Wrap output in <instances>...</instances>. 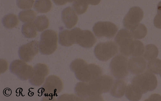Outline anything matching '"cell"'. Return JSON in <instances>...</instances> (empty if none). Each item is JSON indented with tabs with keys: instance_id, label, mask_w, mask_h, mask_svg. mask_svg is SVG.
<instances>
[{
	"instance_id": "4fadbf2b",
	"label": "cell",
	"mask_w": 161,
	"mask_h": 101,
	"mask_svg": "<svg viewBox=\"0 0 161 101\" xmlns=\"http://www.w3.org/2000/svg\"><path fill=\"white\" fill-rule=\"evenodd\" d=\"M39 50L38 42L33 40L19 47L18 51L19 56L21 60L29 62L33 59L38 53Z\"/></svg>"
},
{
	"instance_id": "d6986e66",
	"label": "cell",
	"mask_w": 161,
	"mask_h": 101,
	"mask_svg": "<svg viewBox=\"0 0 161 101\" xmlns=\"http://www.w3.org/2000/svg\"><path fill=\"white\" fill-rule=\"evenodd\" d=\"M126 88V84L124 80L117 79L114 83L110 93L112 96L115 97L121 98L124 95Z\"/></svg>"
},
{
	"instance_id": "e575fe53",
	"label": "cell",
	"mask_w": 161,
	"mask_h": 101,
	"mask_svg": "<svg viewBox=\"0 0 161 101\" xmlns=\"http://www.w3.org/2000/svg\"><path fill=\"white\" fill-rule=\"evenodd\" d=\"M82 2L88 4L95 5L98 4L101 0H80Z\"/></svg>"
},
{
	"instance_id": "83f0119b",
	"label": "cell",
	"mask_w": 161,
	"mask_h": 101,
	"mask_svg": "<svg viewBox=\"0 0 161 101\" xmlns=\"http://www.w3.org/2000/svg\"><path fill=\"white\" fill-rule=\"evenodd\" d=\"M36 16V13L31 10L22 11L19 14V19L24 23L32 22Z\"/></svg>"
},
{
	"instance_id": "8d00e7d4",
	"label": "cell",
	"mask_w": 161,
	"mask_h": 101,
	"mask_svg": "<svg viewBox=\"0 0 161 101\" xmlns=\"http://www.w3.org/2000/svg\"><path fill=\"white\" fill-rule=\"evenodd\" d=\"M160 76H161V74H160Z\"/></svg>"
},
{
	"instance_id": "ac0fdd59",
	"label": "cell",
	"mask_w": 161,
	"mask_h": 101,
	"mask_svg": "<svg viewBox=\"0 0 161 101\" xmlns=\"http://www.w3.org/2000/svg\"><path fill=\"white\" fill-rule=\"evenodd\" d=\"M75 28L71 30L64 29L59 33V42L62 46L69 47L75 43Z\"/></svg>"
},
{
	"instance_id": "484cf974",
	"label": "cell",
	"mask_w": 161,
	"mask_h": 101,
	"mask_svg": "<svg viewBox=\"0 0 161 101\" xmlns=\"http://www.w3.org/2000/svg\"><path fill=\"white\" fill-rule=\"evenodd\" d=\"M134 38L141 39L146 35L147 30L146 26L142 23H139L133 29L130 31Z\"/></svg>"
},
{
	"instance_id": "e0dca14e",
	"label": "cell",
	"mask_w": 161,
	"mask_h": 101,
	"mask_svg": "<svg viewBox=\"0 0 161 101\" xmlns=\"http://www.w3.org/2000/svg\"><path fill=\"white\" fill-rule=\"evenodd\" d=\"M62 19L65 27L70 29L76 24L78 18L74 10L71 7L64 8L62 12Z\"/></svg>"
},
{
	"instance_id": "4316f807",
	"label": "cell",
	"mask_w": 161,
	"mask_h": 101,
	"mask_svg": "<svg viewBox=\"0 0 161 101\" xmlns=\"http://www.w3.org/2000/svg\"><path fill=\"white\" fill-rule=\"evenodd\" d=\"M144 50L145 47L142 42L138 40H134L131 56L133 57L141 56L144 54Z\"/></svg>"
},
{
	"instance_id": "44dd1931",
	"label": "cell",
	"mask_w": 161,
	"mask_h": 101,
	"mask_svg": "<svg viewBox=\"0 0 161 101\" xmlns=\"http://www.w3.org/2000/svg\"><path fill=\"white\" fill-rule=\"evenodd\" d=\"M52 6L50 0H37L34 3V8L37 12L45 13L50 10Z\"/></svg>"
},
{
	"instance_id": "836d02e7",
	"label": "cell",
	"mask_w": 161,
	"mask_h": 101,
	"mask_svg": "<svg viewBox=\"0 0 161 101\" xmlns=\"http://www.w3.org/2000/svg\"><path fill=\"white\" fill-rule=\"evenodd\" d=\"M147 101H161V96L158 94L152 95Z\"/></svg>"
},
{
	"instance_id": "d6a6232c",
	"label": "cell",
	"mask_w": 161,
	"mask_h": 101,
	"mask_svg": "<svg viewBox=\"0 0 161 101\" xmlns=\"http://www.w3.org/2000/svg\"><path fill=\"white\" fill-rule=\"evenodd\" d=\"M57 5H62L68 2L71 3L74 2L75 0H53Z\"/></svg>"
},
{
	"instance_id": "7a4b0ae2",
	"label": "cell",
	"mask_w": 161,
	"mask_h": 101,
	"mask_svg": "<svg viewBox=\"0 0 161 101\" xmlns=\"http://www.w3.org/2000/svg\"><path fill=\"white\" fill-rule=\"evenodd\" d=\"M131 84L143 94L154 90L157 85V80L155 75L147 70L134 77Z\"/></svg>"
},
{
	"instance_id": "f546056e",
	"label": "cell",
	"mask_w": 161,
	"mask_h": 101,
	"mask_svg": "<svg viewBox=\"0 0 161 101\" xmlns=\"http://www.w3.org/2000/svg\"><path fill=\"white\" fill-rule=\"evenodd\" d=\"M88 4L80 0H75L73 4V7L77 14H82L86 11Z\"/></svg>"
},
{
	"instance_id": "7402d4cb",
	"label": "cell",
	"mask_w": 161,
	"mask_h": 101,
	"mask_svg": "<svg viewBox=\"0 0 161 101\" xmlns=\"http://www.w3.org/2000/svg\"><path fill=\"white\" fill-rule=\"evenodd\" d=\"M142 94L132 84L128 85L125 91V96L131 101H139L142 97Z\"/></svg>"
},
{
	"instance_id": "5bb4252c",
	"label": "cell",
	"mask_w": 161,
	"mask_h": 101,
	"mask_svg": "<svg viewBox=\"0 0 161 101\" xmlns=\"http://www.w3.org/2000/svg\"><path fill=\"white\" fill-rule=\"evenodd\" d=\"M49 72L48 67L46 64L42 63H37L33 67V75L29 79V83L34 86L41 85Z\"/></svg>"
},
{
	"instance_id": "ffe728a7",
	"label": "cell",
	"mask_w": 161,
	"mask_h": 101,
	"mask_svg": "<svg viewBox=\"0 0 161 101\" xmlns=\"http://www.w3.org/2000/svg\"><path fill=\"white\" fill-rule=\"evenodd\" d=\"M37 30L34 23L32 22L24 24L21 29V32L23 35L29 38L36 37L37 35Z\"/></svg>"
},
{
	"instance_id": "ba28073f",
	"label": "cell",
	"mask_w": 161,
	"mask_h": 101,
	"mask_svg": "<svg viewBox=\"0 0 161 101\" xmlns=\"http://www.w3.org/2000/svg\"><path fill=\"white\" fill-rule=\"evenodd\" d=\"M10 72L22 80L29 79L32 76L33 68L21 60L12 61L9 66Z\"/></svg>"
},
{
	"instance_id": "30bf717a",
	"label": "cell",
	"mask_w": 161,
	"mask_h": 101,
	"mask_svg": "<svg viewBox=\"0 0 161 101\" xmlns=\"http://www.w3.org/2000/svg\"><path fill=\"white\" fill-rule=\"evenodd\" d=\"M118 30L117 26L109 22H98L95 23L93 27L94 34L99 38H112L115 36Z\"/></svg>"
},
{
	"instance_id": "cb8c5ba5",
	"label": "cell",
	"mask_w": 161,
	"mask_h": 101,
	"mask_svg": "<svg viewBox=\"0 0 161 101\" xmlns=\"http://www.w3.org/2000/svg\"><path fill=\"white\" fill-rule=\"evenodd\" d=\"M2 23L5 28L10 29L16 27L19 24V21L16 15L9 14L3 18Z\"/></svg>"
},
{
	"instance_id": "d4e9b609",
	"label": "cell",
	"mask_w": 161,
	"mask_h": 101,
	"mask_svg": "<svg viewBox=\"0 0 161 101\" xmlns=\"http://www.w3.org/2000/svg\"><path fill=\"white\" fill-rule=\"evenodd\" d=\"M34 23L37 31L40 32L47 28L49 25V20L45 15L38 16Z\"/></svg>"
},
{
	"instance_id": "9c48e42d",
	"label": "cell",
	"mask_w": 161,
	"mask_h": 101,
	"mask_svg": "<svg viewBox=\"0 0 161 101\" xmlns=\"http://www.w3.org/2000/svg\"><path fill=\"white\" fill-rule=\"evenodd\" d=\"M75 92L76 95L82 100L98 101L103 100L101 94L95 92L89 82L78 83L75 86Z\"/></svg>"
},
{
	"instance_id": "8992f818",
	"label": "cell",
	"mask_w": 161,
	"mask_h": 101,
	"mask_svg": "<svg viewBox=\"0 0 161 101\" xmlns=\"http://www.w3.org/2000/svg\"><path fill=\"white\" fill-rule=\"evenodd\" d=\"M133 38L130 32L125 29L120 30L115 38L120 53L123 55L131 56Z\"/></svg>"
},
{
	"instance_id": "6da1fadb",
	"label": "cell",
	"mask_w": 161,
	"mask_h": 101,
	"mask_svg": "<svg viewBox=\"0 0 161 101\" xmlns=\"http://www.w3.org/2000/svg\"><path fill=\"white\" fill-rule=\"evenodd\" d=\"M70 68L76 78L82 82H89L102 75V70L98 65L88 64L80 58H77L70 63Z\"/></svg>"
},
{
	"instance_id": "9a60e30c",
	"label": "cell",
	"mask_w": 161,
	"mask_h": 101,
	"mask_svg": "<svg viewBox=\"0 0 161 101\" xmlns=\"http://www.w3.org/2000/svg\"><path fill=\"white\" fill-rule=\"evenodd\" d=\"M75 43L85 48H91L97 41L94 34L90 30H81L75 28Z\"/></svg>"
},
{
	"instance_id": "52a82bcc",
	"label": "cell",
	"mask_w": 161,
	"mask_h": 101,
	"mask_svg": "<svg viewBox=\"0 0 161 101\" xmlns=\"http://www.w3.org/2000/svg\"><path fill=\"white\" fill-rule=\"evenodd\" d=\"M110 68L112 74L115 78H121L125 77L128 74L127 58L123 55L116 56L111 61Z\"/></svg>"
},
{
	"instance_id": "5b68a950",
	"label": "cell",
	"mask_w": 161,
	"mask_h": 101,
	"mask_svg": "<svg viewBox=\"0 0 161 101\" xmlns=\"http://www.w3.org/2000/svg\"><path fill=\"white\" fill-rule=\"evenodd\" d=\"M118 49L115 43L111 41L98 43L95 48L94 53L99 60L106 61L118 53Z\"/></svg>"
},
{
	"instance_id": "2e32d148",
	"label": "cell",
	"mask_w": 161,
	"mask_h": 101,
	"mask_svg": "<svg viewBox=\"0 0 161 101\" xmlns=\"http://www.w3.org/2000/svg\"><path fill=\"white\" fill-rule=\"evenodd\" d=\"M146 65L145 58L141 56L133 57L128 61V70L135 74L143 73L146 69Z\"/></svg>"
},
{
	"instance_id": "7c38bea8",
	"label": "cell",
	"mask_w": 161,
	"mask_h": 101,
	"mask_svg": "<svg viewBox=\"0 0 161 101\" xmlns=\"http://www.w3.org/2000/svg\"><path fill=\"white\" fill-rule=\"evenodd\" d=\"M89 83L95 92L101 94L103 93L108 92L111 88L114 80L110 76L103 75Z\"/></svg>"
},
{
	"instance_id": "3957f363",
	"label": "cell",
	"mask_w": 161,
	"mask_h": 101,
	"mask_svg": "<svg viewBox=\"0 0 161 101\" xmlns=\"http://www.w3.org/2000/svg\"><path fill=\"white\" fill-rule=\"evenodd\" d=\"M58 36L55 31L47 30L42 33L39 43L40 52L42 54L49 55L53 53L57 48Z\"/></svg>"
},
{
	"instance_id": "d590c367",
	"label": "cell",
	"mask_w": 161,
	"mask_h": 101,
	"mask_svg": "<svg viewBox=\"0 0 161 101\" xmlns=\"http://www.w3.org/2000/svg\"><path fill=\"white\" fill-rule=\"evenodd\" d=\"M157 13L161 15V1L160 2L157 6Z\"/></svg>"
},
{
	"instance_id": "4dcf8cb0",
	"label": "cell",
	"mask_w": 161,
	"mask_h": 101,
	"mask_svg": "<svg viewBox=\"0 0 161 101\" xmlns=\"http://www.w3.org/2000/svg\"><path fill=\"white\" fill-rule=\"evenodd\" d=\"M35 0H17L18 7L20 9H27L31 8Z\"/></svg>"
},
{
	"instance_id": "277c9868",
	"label": "cell",
	"mask_w": 161,
	"mask_h": 101,
	"mask_svg": "<svg viewBox=\"0 0 161 101\" xmlns=\"http://www.w3.org/2000/svg\"><path fill=\"white\" fill-rule=\"evenodd\" d=\"M63 88V84L61 79L56 75H51L46 78L41 90L45 97L51 99L61 92Z\"/></svg>"
},
{
	"instance_id": "8fae6325",
	"label": "cell",
	"mask_w": 161,
	"mask_h": 101,
	"mask_svg": "<svg viewBox=\"0 0 161 101\" xmlns=\"http://www.w3.org/2000/svg\"><path fill=\"white\" fill-rule=\"evenodd\" d=\"M143 17V10L138 7L131 8L123 21L124 26L131 31L136 27Z\"/></svg>"
},
{
	"instance_id": "1f68e13d",
	"label": "cell",
	"mask_w": 161,
	"mask_h": 101,
	"mask_svg": "<svg viewBox=\"0 0 161 101\" xmlns=\"http://www.w3.org/2000/svg\"><path fill=\"white\" fill-rule=\"evenodd\" d=\"M153 23L155 27L161 29V15L158 14L155 16L153 20Z\"/></svg>"
},
{
	"instance_id": "f1b7e54d",
	"label": "cell",
	"mask_w": 161,
	"mask_h": 101,
	"mask_svg": "<svg viewBox=\"0 0 161 101\" xmlns=\"http://www.w3.org/2000/svg\"><path fill=\"white\" fill-rule=\"evenodd\" d=\"M148 70L156 74L161 73V60L155 58L149 61L147 64Z\"/></svg>"
},
{
	"instance_id": "603a6c76",
	"label": "cell",
	"mask_w": 161,
	"mask_h": 101,
	"mask_svg": "<svg viewBox=\"0 0 161 101\" xmlns=\"http://www.w3.org/2000/svg\"><path fill=\"white\" fill-rule=\"evenodd\" d=\"M158 51L157 47L153 44H149L145 48L144 58L147 61L156 58L158 56Z\"/></svg>"
}]
</instances>
